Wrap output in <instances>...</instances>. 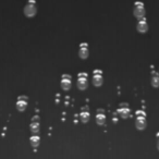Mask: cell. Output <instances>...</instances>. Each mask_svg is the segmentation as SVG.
Listing matches in <instances>:
<instances>
[{
    "mask_svg": "<svg viewBox=\"0 0 159 159\" xmlns=\"http://www.w3.org/2000/svg\"><path fill=\"white\" fill-rule=\"evenodd\" d=\"M89 55V44L87 43H82L80 45L79 48V56L81 59H87Z\"/></svg>",
    "mask_w": 159,
    "mask_h": 159,
    "instance_id": "9",
    "label": "cell"
},
{
    "mask_svg": "<svg viewBox=\"0 0 159 159\" xmlns=\"http://www.w3.org/2000/svg\"><path fill=\"white\" fill-rule=\"evenodd\" d=\"M136 30L139 33H146L148 30V24H147V21H146L145 18H141L139 19V22H137L136 25Z\"/></svg>",
    "mask_w": 159,
    "mask_h": 159,
    "instance_id": "13",
    "label": "cell"
},
{
    "mask_svg": "<svg viewBox=\"0 0 159 159\" xmlns=\"http://www.w3.org/2000/svg\"><path fill=\"white\" fill-rule=\"evenodd\" d=\"M23 12H24V16L26 18L35 16L36 13H37V5H36L35 0H29L27 3L25 5L24 9H23Z\"/></svg>",
    "mask_w": 159,
    "mask_h": 159,
    "instance_id": "1",
    "label": "cell"
},
{
    "mask_svg": "<svg viewBox=\"0 0 159 159\" xmlns=\"http://www.w3.org/2000/svg\"><path fill=\"white\" fill-rule=\"evenodd\" d=\"M158 74H159V69H158Z\"/></svg>",
    "mask_w": 159,
    "mask_h": 159,
    "instance_id": "17",
    "label": "cell"
},
{
    "mask_svg": "<svg viewBox=\"0 0 159 159\" xmlns=\"http://www.w3.org/2000/svg\"><path fill=\"white\" fill-rule=\"evenodd\" d=\"M27 104H29V98L26 96H20L16 100V109L19 111H24L27 107Z\"/></svg>",
    "mask_w": 159,
    "mask_h": 159,
    "instance_id": "10",
    "label": "cell"
},
{
    "mask_svg": "<svg viewBox=\"0 0 159 159\" xmlns=\"http://www.w3.org/2000/svg\"><path fill=\"white\" fill-rule=\"evenodd\" d=\"M102 81H104V77H102V70H94L93 72V84L95 86L99 87L102 85Z\"/></svg>",
    "mask_w": 159,
    "mask_h": 159,
    "instance_id": "5",
    "label": "cell"
},
{
    "mask_svg": "<svg viewBox=\"0 0 159 159\" xmlns=\"http://www.w3.org/2000/svg\"><path fill=\"white\" fill-rule=\"evenodd\" d=\"M72 86V77L69 74H63L61 76V89L63 91H69Z\"/></svg>",
    "mask_w": 159,
    "mask_h": 159,
    "instance_id": "6",
    "label": "cell"
},
{
    "mask_svg": "<svg viewBox=\"0 0 159 159\" xmlns=\"http://www.w3.org/2000/svg\"><path fill=\"white\" fill-rule=\"evenodd\" d=\"M30 143H31V145L33 146L34 148L38 147L40 144V137L38 136L37 134H34L31 136V139H30Z\"/></svg>",
    "mask_w": 159,
    "mask_h": 159,
    "instance_id": "15",
    "label": "cell"
},
{
    "mask_svg": "<svg viewBox=\"0 0 159 159\" xmlns=\"http://www.w3.org/2000/svg\"><path fill=\"white\" fill-rule=\"evenodd\" d=\"M133 13H134V16L137 19H141V18H144L145 16V8H144V5L143 2H135L134 5V9H133Z\"/></svg>",
    "mask_w": 159,
    "mask_h": 159,
    "instance_id": "4",
    "label": "cell"
},
{
    "mask_svg": "<svg viewBox=\"0 0 159 159\" xmlns=\"http://www.w3.org/2000/svg\"><path fill=\"white\" fill-rule=\"evenodd\" d=\"M135 125L137 130H144L146 128V113L144 110H137L135 112Z\"/></svg>",
    "mask_w": 159,
    "mask_h": 159,
    "instance_id": "2",
    "label": "cell"
},
{
    "mask_svg": "<svg viewBox=\"0 0 159 159\" xmlns=\"http://www.w3.org/2000/svg\"><path fill=\"white\" fill-rule=\"evenodd\" d=\"M156 137H157V148H158V149H159V132L157 133Z\"/></svg>",
    "mask_w": 159,
    "mask_h": 159,
    "instance_id": "16",
    "label": "cell"
},
{
    "mask_svg": "<svg viewBox=\"0 0 159 159\" xmlns=\"http://www.w3.org/2000/svg\"><path fill=\"white\" fill-rule=\"evenodd\" d=\"M106 112H105L104 109H98L96 111V122H97L98 125H104L106 123Z\"/></svg>",
    "mask_w": 159,
    "mask_h": 159,
    "instance_id": "11",
    "label": "cell"
},
{
    "mask_svg": "<svg viewBox=\"0 0 159 159\" xmlns=\"http://www.w3.org/2000/svg\"><path fill=\"white\" fill-rule=\"evenodd\" d=\"M77 87H79L81 91H84L87 89V85H89V75L86 72H81L77 74Z\"/></svg>",
    "mask_w": 159,
    "mask_h": 159,
    "instance_id": "3",
    "label": "cell"
},
{
    "mask_svg": "<svg viewBox=\"0 0 159 159\" xmlns=\"http://www.w3.org/2000/svg\"><path fill=\"white\" fill-rule=\"evenodd\" d=\"M89 118H91V112H89V108L87 106H84L81 109V112H80V119L83 123H86L89 121Z\"/></svg>",
    "mask_w": 159,
    "mask_h": 159,
    "instance_id": "12",
    "label": "cell"
},
{
    "mask_svg": "<svg viewBox=\"0 0 159 159\" xmlns=\"http://www.w3.org/2000/svg\"><path fill=\"white\" fill-rule=\"evenodd\" d=\"M39 117L38 116H34L31 120V123H30V130L33 134H38L39 132Z\"/></svg>",
    "mask_w": 159,
    "mask_h": 159,
    "instance_id": "8",
    "label": "cell"
},
{
    "mask_svg": "<svg viewBox=\"0 0 159 159\" xmlns=\"http://www.w3.org/2000/svg\"><path fill=\"white\" fill-rule=\"evenodd\" d=\"M118 112H119L120 117L124 118V119L129 118V117H130V115H131V110H130V107H129V105L126 104V102L120 104L119 108H118Z\"/></svg>",
    "mask_w": 159,
    "mask_h": 159,
    "instance_id": "7",
    "label": "cell"
},
{
    "mask_svg": "<svg viewBox=\"0 0 159 159\" xmlns=\"http://www.w3.org/2000/svg\"><path fill=\"white\" fill-rule=\"evenodd\" d=\"M152 85L154 87H159V74L158 72L154 70V66H152Z\"/></svg>",
    "mask_w": 159,
    "mask_h": 159,
    "instance_id": "14",
    "label": "cell"
}]
</instances>
